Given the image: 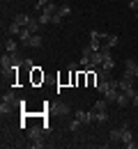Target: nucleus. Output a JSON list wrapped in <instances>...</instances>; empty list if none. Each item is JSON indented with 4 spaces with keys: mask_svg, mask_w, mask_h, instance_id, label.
<instances>
[{
    "mask_svg": "<svg viewBox=\"0 0 138 149\" xmlns=\"http://www.w3.org/2000/svg\"><path fill=\"white\" fill-rule=\"evenodd\" d=\"M81 124H83V122L74 117V119H71V124H69V131H78V129H81Z\"/></svg>",
    "mask_w": 138,
    "mask_h": 149,
    "instance_id": "nucleus-20",
    "label": "nucleus"
},
{
    "mask_svg": "<svg viewBox=\"0 0 138 149\" xmlns=\"http://www.w3.org/2000/svg\"><path fill=\"white\" fill-rule=\"evenodd\" d=\"M19 44H21L19 39H12V37H9V39H5V51H7L9 55H14V57H16V55H19Z\"/></svg>",
    "mask_w": 138,
    "mask_h": 149,
    "instance_id": "nucleus-3",
    "label": "nucleus"
},
{
    "mask_svg": "<svg viewBox=\"0 0 138 149\" xmlns=\"http://www.w3.org/2000/svg\"><path fill=\"white\" fill-rule=\"evenodd\" d=\"M62 19H64V16H60V12H55V14L51 16V23H55V25H60V23H62Z\"/></svg>",
    "mask_w": 138,
    "mask_h": 149,
    "instance_id": "nucleus-21",
    "label": "nucleus"
},
{
    "mask_svg": "<svg viewBox=\"0 0 138 149\" xmlns=\"http://www.w3.org/2000/svg\"><path fill=\"white\" fill-rule=\"evenodd\" d=\"M122 145H124L127 149H134V147H136L134 135H131V131H129V124H122Z\"/></svg>",
    "mask_w": 138,
    "mask_h": 149,
    "instance_id": "nucleus-1",
    "label": "nucleus"
},
{
    "mask_svg": "<svg viewBox=\"0 0 138 149\" xmlns=\"http://www.w3.org/2000/svg\"><path fill=\"white\" fill-rule=\"evenodd\" d=\"M129 9H131L134 14H138V0H131V2H129Z\"/></svg>",
    "mask_w": 138,
    "mask_h": 149,
    "instance_id": "nucleus-23",
    "label": "nucleus"
},
{
    "mask_svg": "<svg viewBox=\"0 0 138 149\" xmlns=\"http://www.w3.org/2000/svg\"><path fill=\"white\" fill-rule=\"evenodd\" d=\"M41 12H44V14H48V16H53V14H55V12H58V7H55V5H53V2H48V5H46V7H44V9H41Z\"/></svg>",
    "mask_w": 138,
    "mask_h": 149,
    "instance_id": "nucleus-14",
    "label": "nucleus"
},
{
    "mask_svg": "<svg viewBox=\"0 0 138 149\" xmlns=\"http://www.w3.org/2000/svg\"><path fill=\"white\" fill-rule=\"evenodd\" d=\"M136 110H138V108H136Z\"/></svg>",
    "mask_w": 138,
    "mask_h": 149,
    "instance_id": "nucleus-25",
    "label": "nucleus"
},
{
    "mask_svg": "<svg viewBox=\"0 0 138 149\" xmlns=\"http://www.w3.org/2000/svg\"><path fill=\"white\" fill-rule=\"evenodd\" d=\"M12 108H14V106H12V103H7V101H2V103H0V112H2V115L12 112Z\"/></svg>",
    "mask_w": 138,
    "mask_h": 149,
    "instance_id": "nucleus-18",
    "label": "nucleus"
},
{
    "mask_svg": "<svg viewBox=\"0 0 138 149\" xmlns=\"http://www.w3.org/2000/svg\"><path fill=\"white\" fill-rule=\"evenodd\" d=\"M2 101L12 103V106H19V99H16V94H14V92H7L5 96H2Z\"/></svg>",
    "mask_w": 138,
    "mask_h": 149,
    "instance_id": "nucleus-12",
    "label": "nucleus"
},
{
    "mask_svg": "<svg viewBox=\"0 0 138 149\" xmlns=\"http://www.w3.org/2000/svg\"><path fill=\"white\" fill-rule=\"evenodd\" d=\"M30 78H32V85H39V83H44V71H39V69H32L30 71Z\"/></svg>",
    "mask_w": 138,
    "mask_h": 149,
    "instance_id": "nucleus-7",
    "label": "nucleus"
},
{
    "mask_svg": "<svg viewBox=\"0 0 138 149\" xmlns=\"http://www.w3.org/2000/svg\"><path fill=\"white\" fill-rule=\"evenodd\" d=\"M101 69H106V71H113V69H115V60H113V57H108V60L101 64Z\"/></svg>",
    "mask_w": 138,
    "mask_h": 149,
    "instance_id": "nucleus-15",
    "label": "nucleus"
},
{
    "mask_svg": "<svg viewBox=\"0 0 138 149\" xmlns=\"http://www.w3.org/2000/svg\"><path fill=\"white\" fill-rule=\"evenodd\" d=\"M58 112L62 115V117H64V115H69V112H71V108H69V103H60V106H58Z\"/></svg>",
    "mask_w": 138,
    "mask_h": 149,
    "instance_id": "nucleus-16",
    "label": "nucleus"
},
{
    "mask_svg": "<svg viewBox=\"0 0 138 149\" xmlns=\"http://www.w3.org/2000/svg\"><path fill=\"white\" fill-rule=\"evenodd\" d=\"M48 2H51V0H37V5H35V9H37V12H41V9H44V7L48 5Z\"/></svg>",
    "mask_w": 138,
    "mask_h": 149,
    "instance_id": "nucleus-22",
    "label": "nucleus"
},
{
    "mask_svg": "<svg viewBox=\"0 0 138 149\" xmlns=\"http://www.w3.org/2000/svg\"><path fill=\"white\" fill-rule=\"evenodd\" d=\"M115 103H118V108H127V106L131 103V96H129V94H124V92H120Z\"/></svg>",
    "mask_w": 138,
    "mask_h": 149,
    "instance_id": "nucleus-5",
    "label": "nucleus"
},
{
    "mask_svg": "<svg viewBox=\"0 0 138 149\" xmlns=\"http://www.w3.org/2000/svg\"><path fill=\"white\" fill-rule=\"evenodd\" d=\"M95 122L97 124H106L108 122V112L104 110V112H95Z\"/></svg>",
    "mask_w": 138,
    "mask_h": 149,
    "instance_id": "nucleus-13",
    "label": "nucleus"
},
{
    "mask_svg": "<svg viewBox=\"0 0 138 149\" xmlns=\"http://www.w3.org/2000/svg\"><path fill=\"white\" fill-rule=\"evenodd\" d=\"M30 19H32V16H28V14H16V16H14V21L19 23L21 28H25V25L30 23Z\"/></svg>",
    "mask_w": 138,
    "mask_h": 149,
    "instance_id": "nucleus-8",
    "label": "nucleus"
},
{
    "mask_svg": "<svg viewBox=\"0 0 138 149\" xmlns=\"http://www.w3.org/2000/svg\"><path fill=\"white\" fill-rule=\"evenodd\" d=\"M25 28H28V30H30L32 35H37V30L41 28V23H39V19H30V23H28Z\"/></svg>",
    "mask_w": 138,
    "mask_h": 149,
    "instance_id": "nucleus-9",
    "label": "nucleus"
},
{
    "mask_svg": "<svg viewBox=\"0 0 138 149\" xmlns=\"http://www.w3.org/2000/svg\"><path fill=\"white\" fill-rule=\"evenodd\" d=\"M58 12H60V16H69V14H71V7H69V5H60Z\"/></svg>",
    "mask_w": 138,
    "mask_h": 149,
    "instance_id": "nucleus-17",
    "label": "nucleus"
},
{
    "mask_svg": "<svg viewBox=\"0 0 138 149\" xmlns=\"http://www.w3.org/2000/svg\"><path fill=\"white\" fill-rule=\"evenodd\" d=\"M74 117L81 119L83 124H95V110H76Z\"/></svg>",
    "mask_w": 138,
    "mask_h": 149,
    "instance_id": "nucleus-2",
    "label": "nucleus"
},
{
    "mask_svg": "<svg viewBox=\"0 0 138 149\" xmlns=\"http://www.w3.org/2000/svg\"><path fill=\"white\" fill-rule=\"evenodd\" d=\"M108 138H111V142H122V129H113L108 133Z\"/></svg>",
    "mask_w": 138,
    "mask_h": 149,
    "instance_id": "nucleus-10",
    "label": "nucleus"
},
{
    "mask_svg": "<svg viewBox=\"0 0 138 149\" xmlns=\"http://www.w3.org/2000/svg\"><path fill=\"white\" fill-rule=\"evenodd\" d=\"M41 44H44V39H41L39 35H32V37L25 41V46H28V48H41Z\"/></svg>",
    "mask_w": 138,
    "mask_h": 149,
    "instance_id": "nucleus-4",
    "label": "nucleus"
},
{
    "mask_svg": "<svg viewBox=\"0 0 138 149\" xmlns=\"http://www.w3.org/2000/svg\"><path fill=\"white\" fill-rule=\"evenodd\" d=\"M134 76H136V78H138V64H136V69H134Z\"/></svg>",
    "mask_w": 138,
    "mask_h": 149,
    "instance_id": "nucleus-24",
    "label": "nucleus"
},
{
    "mask_svg": "<svg viewBox=\"0 0 138 149\" xmlns=\"http://www.w3.org/2000/svg\"><path fill=\"white\" fill-rule=\"evenodd\" d=\"M37 19H39L41 25H48V23H51V16H48V14H44V12H39V16H37Z\"/></svg>",
    "mask_w": 138,
    "mask_h": 149,
    "instance_id": "nucleus-19",
    "label": "nucleus"
},
{
    "mask_svg": "<svg viewBox=\"0 0 138 149\" xmlns=\"http://www.w3.org/2000/svg\"><path fill=\"white\" fill-rule=\"evenodd\" d=\"M21 30H23V28H21L19 23H16V21H12V23H9V28H7V35H9V37H19Z\"/></svg>",
    "mask_w": 138,
    "mask_h": 149,
    "instance_id": "nucleus-6",
    "label": "nucleus"
},
{
    "mask_svg": "<svg viewBox=\"0 0 138 149\" xmlns=\"http://www.w3.org/2000/svg\"><path fill=\"white\" fill-rule=\"evenodd\" d=\"M106 108H108V101H106V99H99L97 103H95V108H92V110H95V112H104Z\"/></svg>",
    "mask_w": 138,
    "mask_h": 149,
    "instance_id": "nucleus-11",
    "label": "nucleus"
}]
</instances>
